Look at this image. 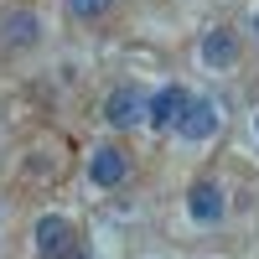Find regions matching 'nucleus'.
<instances>
[{
	"mask_svg": "<svg viewBox=\"0 0 259 259\" xmlns=\"http://www.w3.org/2000/svg\"><path fill=\"white\" fill-rule=\"evenodd\" d=\"M36 254L41 259H78L73 223L57 218V212H41V218H36Z\"/></svg>",
	"mask_w": 259,
	"mask_h": 259,
	"instance_id": "nucleus-1",
	"label": "nucleus"
},
{
	"mask_svg": "<svg viewBox=\"0 0 259 259\" xmlns=\"http://www.w3.org/2000/svg\"><path fill=\"white\" fill-rule=\"evenodd\" d=\"M145 114H150V99L135 89V83H119V89L109 94V104H104V119H109L114 130H135Z\"/></svg>",
	"mask_w": 259,
	"mask_h": 259,
	"instance_id": "nucleus-2",
	"label": "nucleus"
},
{
	"mask_svg": "<svg viewBox=\"0 0 259 259\" xmlns=\"http://www.w3.org/2000/svg\"><path fill=\"white\" fill-rule=\"evenodd\" d=\"M89 177L99 182V187H119L124 177H130V156L119 145H99L94 156H89Z\"/></svg>",
	"mask_w": 259,
	"mask_h": 259,
	"instance_id": "nucleus-3",
	"label": "nucleus"
},
{
	"mask_svg": "<svg viewBox=\"0 0 259 259\" xmlns=\"http://www.w3.org/2000/svg\"><path fill=\"white\" fill-rule=\"evenodd\" d=\"M223 207H228V197H223L218 182H192V192H187V212H192L197 223H218Z\"/></svg>",
	"mask_w": 259,
	"mask_h": 259,
	"instance_id": "nucleus-4",
	"label": "nucleus"
},
{
	"mask_svg": "<svg viewBox=\"0 0 259 259\" xmlns=\"http://www.w3.org/2000/svg\"><path fill=\"white\" fill-rule=\"evenodd\" d=\"M177 130H182V140H212V130H218V104L212 99H192L187 114L177 119Z\"/></svg>",
	"mask_w": 259,
	"mask_h": 259,
	"instance_id": "nucleus-5",
	"label": "nucleus"
},
{
	"mask_svg": "<svg viewBox=\"0 0 259 259\" xmlns=\"http://www.w3.org/2000/svg\"><path fill=\"white\" fill-rule=\"evenodd\" d=\"M187 104H192V94L187 89H177V83H171V89H161L156 99H150V124H177L182 114H187Z\"/></svg>",
	"mask_w": 259,
	"mask_h": 259,
	"instance_id": "nucleus-6",
	"label": "nucleus"
},
{
	"mask_svg": "<svg viewBox=\"0 0 259 259\" xmlns=\"http://www.w3.org/2000/svg\"><path fill=\"white\" fill-rule=\"evenodd\" d=\"M233 52H239V47H233V31H207V41H202V62H207V68H228V62H233Z\"/></svg>",
	"mask_w": 259,
	"mask_h": 259,
	"instance_id": "nucleus-7",
	"label": "nucleus"
},
{
	"mask_svg": "<svg viewBox=\"0 0 259 259\" xmlns=\"http://www.w3.org/2000/svg\"><path fill=\"white\" fill-rule=\"evenodd\" d=\"M6 41H11V47H31V41H36V16L31 11H11L6 16Z\"/></svg>",
	"mask_w": 259,
	"mask_h": 259,
	"instance_id": "nucleus-8",
	"label": "nucleus"
},
{
	"mask_svg": "<svg viewBox=\"0 0 259 259\" xmlns=\"http://www.w3.org/2000/svg\"><path fill=\"white\" fill-rule=\"evenodd\" d=\"M109 6H114V0H68V11H73L78 21H99Z\"/></svg>",
	"mask_w": 259,
	"mask_h": 259,
	"instance_id": "nucleus-9",
	"label": "nucleus"
},
{
	"mask_svg": "<svg viewBox=\"0 0 259 259\" xmlns=\"http://www.w3.org/2000/svg\"><path fill=\"white\" fill-rule=\"evenodd\" d=\"M254 36H259V16H254Z\"/></svg>",
	"mask_w": 259,
	"mask_h": 259,
	"instance_id": "nucleus-10",
	"label": "nucleus"
},
{
	"mask_svg": "<svg viewBox=\"0 0 259 259\" xmlns=\"http://www.w3.org/2000/svg\"><path fill=\"white\" fill-rule=\"evenodd\" d=\"M254 130H259V119H254Z\"/></svg>",
	"mask_w": 259,
	"mask_h": 259,
	"instance_id": "nucleus-11",
	"label": "nucleus"
}]
</instances>
